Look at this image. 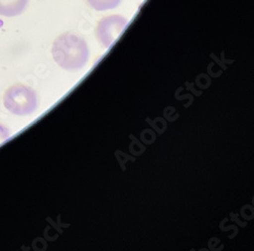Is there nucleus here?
Returning a JSON list of instances; mask_svg holds the SVG:
<instances>
[{"label":"nucleus","mask_w":254,"mask_h":251,"mask_svg":"<svg viewBox=\"0 0 254 251\" xmlns=\"http://www.w3.org/2000/svg\"><path fill=\"white\" fill-rule=\"evenodd\" d=\"M51 52L56 63L68 71L79 70L86 66L90 57L87 42L70 32L63 33L55 39Z\"/></svg>","instance_id":"obj_1"},{"label":"nucleus","mask_w":254,"mask_h":251,"mask_svg":"<svg viewBox=\"0 0 254 251\" xmlns=\"http://www.w3.org/2000/svg\"><path fill=\"white\" fill-rule=\"evenodd\" d=\"M10 137V130L2 123H0V144L5 142Z\"/></svg>","instance_id":"obj_6"},{"label":"nucleus","mask_w":254,"mask_h":251,"mask_svg":"<svg viewBox=\"0 0 254 251\" xmlns=\"http://www.w3.org/2000/svg\"><path fill=\"white\" fill-rule=\"evenodd\" d=\"M127 25H128V20L120 14L105 16L98 23L96 29L97 39L102 46L110 48L122 35Z\"/></svg>","instance_id":"obj_3"},{"label":"nucleus","mask_w":254,"mask_h":251,"mask_svg":"<svg viewBox=\"0 0 254 251\" xmlns=\"http://www.w3.org/2000/svg\"><path fill=\"white\" fill-rule=\"evenodd\" d=\"M86 2L94 9L98 11H104L116 8L121 0H86Z\"/></svg>","instance_id":"obj_5"},{"label":"nucleus","mask_w":254,"mask_h":251,"mask_svg":"<svg viewBox=\"0 0 254 251\" xmlns=\"http://www.w3.org/2000/svg\"><path fill=\"white\" fill-rule=\"evenodd\" d=\"M4 107L17 116L33 114L38 108L37 94L31 87L14 85L10 87L3 96Z\"/></svg>","instance_id":"obj_2"},{"label":"nucleus","mask_w":254,"mask_h":251,"mask_svg":"<svg viewBox=\"0 0 254 251\" xmlns=\"http://www.w3.org/2000/svg\"><path fill=\"white\" fill-rule=\"evenodd\" d=\"M30 0H0V15L12 17L22 14Z\"/></svg>","instance_id":"obj_4"}]
</instances>
